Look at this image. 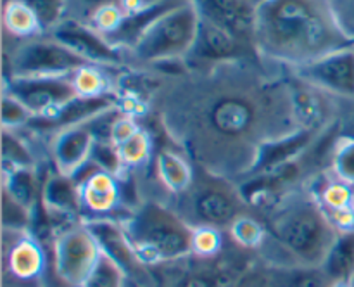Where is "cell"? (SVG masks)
Instances as JSON below:
<instances>
[{
    "mask_svg": "<svg viewBox=\"0 0 354 287\" xmlns=\"http://www.w3.org/2000/svg\"><path fill=\"white\" fill-rule=\"evenodd\" d=\"M328 172L335 178L354 185V135H342L335 140Z\"/></svg>",
    "mask_w": 354,
    "mask_h": 287,
    "instance_id": "obj_27",
    "label": "cell"
},
{
    "mask_svg": "<svg viewBox=\"0 0 354 287\" xmlns=\"http://www.w3.org/2000/svg\"><path fill=\"white\" fill-rule=\"evenodd\" d=\"M83 6L86 7V14H85V23L97 12V10L104 9V7H111V6H121V0H80Z\"/></svg>",
    "mask_w": 354,
    "mask_h": 287,
    "instance_id": "obj_34",
    "label": "cell"
},
{
    "mask_svg": "<svg viewBox=\"0 0 354 287\" xmlns=\"http://www.w3.org/2000/svg\"><path fill=\"white\" fill-rule=\"evenodd\" d=\"M265 225L268 235L259 252L273 266L283 258V268H320L339 235L308 185L280 201Z\"/></svg>",
    "mask_w": 354,
    "mask_h": 287,
    "instance_id": "obj_3",
    "label": "cell"
},
{
    "mask_svg": "<svg viewBox=\"0 0 354 287\" xmlns=\"http://www.w3.org/2000/svg\"><path fill=\"white\" fill-rule=\"evenodd\" d=\"M37 214L14 199L2 189V228L7 230H33Z\"/></svg>",
    "mask_w": 354,
    "mask_h": 287,
    "instance_id": "obj_29",
    "label": "cell"
},
{
    "mask_svg": "<svg viewBox=\"0 0 354 287\" xmlns=\"http://www.w3.org/2000/svg\"><path fill=\"white\" fill-rule=\"evenodd\" d=\"M190 227H211L227 232L241 214L249 213L237 183L196 166L194 182L185 192L166 201Z\"/></svg>",
    "mask_w": 354,
    "mask_h": 287,
    "instance_id": "obj_6",
    "label": "cell"
},
{
    "mask_svg": "<svg viewBox=\"0 0 354 287\" xmlns=\"http://www.w3.org/2000/svg\"><path fill=\"white\" fill-rule=\"evenodd\" d=\"M225 235L227 232L211 227L194 228L192 254L199 258H213L225 249Z\"/></svg>",
    "mask_w": 354,
    "mask_h": 287,
    "instance_id": "obj_30",
    "label": "cell"
},
{
    "mask_svg": "<svg viewBox=\"0 0 354 287\" xmlns=\"http://www.w3.org/2000/svg\"><path fill=\"white\" fill-rule=\"evenodd\" d=\"M334 3L342 24H344L346 30H348L354 38V0H339V2L334 0Z\"/></svg>",
    "mask_w": 354,
    "mask_h": 287,
    "instance_id": "obj_33",
    "label": "cell"
},
{
    "mask_svg": "<svg viewBox=\"0 0 354 287\" xmlns=\"http://www.w3.org/2000/svg\"><path fill=\"white\" fill-rule=\"evenodd\" d=\"M52 279L61 287H83L100 258V248L83 220L69 221L48 242Z\"/></svg>",
    "mask_w": 354,
    "mask_h": 287,
    "instance_id": "obj_9",
    "label": "cell"
},
{
    "mask_svg": "<svg viewBox=\"0 0 354 287\" xmlns=\"http://www.w3.org/2000/svg\"><path fill=\"white\" fill-rule=\"evenodd\" d=\"M168 140V138H166ZM169 142V140H168ZM152 166L158 182L162 190L168 194V199L185 192L194 182L196 176V165L189 159V156L169 142V145H162L154 151Z\"/></svg>",
    "mask_w": 354,
    "mask_h": 287,
    "instance_id": "obj_19",
    "label": "cell"
},
{
    "mask_svg": "<svg viewBox=\"0 0 354 287\" xmlns=\"http://www.w3.org/2000/svg\"><path fill=\"white\" fill-rule=\"evenodd\" d=\"M97 140L88 123L73 124L48 135L47 154L55 172L73 176L90 161Z\"/></svg>",
    "mask_w": 354,
    "mask_h": 287,
    "instance_id": "obj_16",
    "label": "cell"
},
{
    "mask_svg": "<svg viewBox=\"0 0 354 287\" xmlns=\"http://www.w3.org/2000/svg\"><path fill=\"white\" fill-rule=\"evenodd\" d=\"M73 82H75L80 95H102V93L109 92L97 66H85L73 73Z\"/></svg>",
    "mask_w": 354,
    "mask_h": 287,
    "instance_id": "obj_32",
    "label": "cell"
},
{
    "mask_svg": "<svg viewBox=\"0 0 354 287\" xmlns=\"http://www.w3.org/2000/svg\"><path fill=\"white\" fill-rule=\"evenodd\" d=\"M127 272L114 259L100 252V258L97 259L83 287H127Z\"/></svg>",
    "mask_w": 354,
    "mask_h": 287,
    "instance_id": "obj_28",
    "label": "cell"
},
{
    "mask_svg": "<svg viewBox=\"0 0 354 287\" xmlns=\"http://www.w3.org/2000/svg\"><path fill=\"white\" fill-rule=\"evenodd\" d=\"M166 2V0H121V9L124 14L135 12V10L147 9V7L158 6V3Z\"/></svg>",
    "mask_w": 354,
    "mask_h": 287,
    "instance_id": "obj_35",
    "label": "cell"
},
{
    "mask_svg": "<svg viewBox=\"0 0 354 287\" xmlns=\"http://www.w3.org/2000/svg\"><path fill=\"white\" fill-rule=\"evenodd\" d=\"M289 73L328 95L354 100V47L332 52Z\"/></svg>",
    "mask_w": 354,
    "mask_h": 287,
    "instance_id": "obj_14",
    "label": "cell"
},
{
    "mask_svg": "<svg viewBox=\"0 0 354 287\" xmlns=\"http://www.w3.org/2000/svg\"><path fill=\"white\" fill-rule=\"evenodd\" d=\"M2 287H48L52 277L48 246L33 230L2 228Z\"/></svg>",
    "mask_w": 354,
    "mask_h": 287,
    "instance_id": "obj_8",
    "label": "cell"
},
{
    "mask_svg": "<svg viewBox=\"0 0 354 287\" xmlns=\"http://www.w3.org/2000/svg\"><path fill=\"white\" fill-rule=\"evenodd\" d=\"M2 189L37 214L41 194V178L38 176V169H2Z\"/></svg>",
    "mask_w": 354,
    "mask_h": 287,
    "instance_id": "obj_21",
    "label": "cell"
},
{
    "mask_svg": "<svg viewBox=\"0 0 354 287\" xmlns=\"http://www.w3.org/2000/svg\"><path fill=\"white\" fill-rule=\"evenodd\" d=\"M48 37L71 48L75 54L93 66L116 68L127 62L123 48L111 44L100 31L80 19H64Z\"/></svg>",
    "mask_w": 354,
    "mask_h": 287,
    "instance_id": "obj_15",
    "label": "cell"
},
{
    "mask_svg": "<svg viewBox=\"0 0 354 287\" xmlns=\"http://www.w3.org/2000/svg\"><path fill=\"white\" fill-rule=\"evenodd\" d=\"M95 237L100 251L109 256L127 272L128 277H138L144 273L145 265L138 259L137 252L131 248L130 239L124 232L123 225L116 218H93V220H83Z\"/></svg>",
    "mask_w": 354,
    "mask_h": 287,
    "instance_id": "obj_17",
    "label": "cell"
},
{
    "mask_svg": "<svg viewBox=\"0 0 354 287\" xmlns=\"http://www.w3.org/2000/svg\"><path fill=\"white\" fill-rule=\"evenodd\" d=\"M23 131L2 130V169H38V159L30 142L23 137Z\"/></svg>",
    "mask_w": 354,
    "mask_h": 287,
    "instance_id": "obj_23",
    "label": "cell"
},
{
    "mask_svg": "<svg viewBox=\"0 0 354 287\" xmlns=\"http://www.w3.org/2000/svg\"><path fill=\"white\" fill-rule=\"evenodd\" d=\"M33 114L24 104L7 92L2 93V130L19 131L30 127Z\"/></svg>",
    "mask_w": 354,
    "mask_h": 287,
    "instance_id": "obj_31",
    "label": "cell"
},
{
    "mask_svg": "<svg viewBox=\"0 0 354 287\" xmlns=\"http://www.w3.org/2000/svg\"><path fill=\"white\" fill-rule=\"evenodd\" d=\"M120 221L142 265H162L192 256L194 227L166 201L142 199Z\"/></svg>",
    "mask_w": 354,
    "mask_h": 287,
    "instance_id": "obj_4",
    "label": "cell"
},
{
    "mask_svg": "<svg viewBox=\"0 0 354 287\" xmlns=\"http://www.w3.org/2000/svg\"><path fill=\"white\" fill-rule=\"evenodd\" d=\"M263 59L187 69L158 107L166 138L199 168L244 182L268 145L306 130L297 114L290 73Z\"/></svg>",
    "mask_w": 354,
    "mask_h": 287,
    "instance_id": "obj_1",
    "label": "cell"
},
{
    "mask_svg": "<svg viewBox=\"0 0 354 287\" xmlns=\"http://www.w3.org/2000/svg\"><path fill=\"white\" fill-rule=\"evenodd\" d=\"M199 31V10L192 0H182L144 31L131 55L142 64H165L189 57Z\"/></svg>",
    "mask_w": 354,
    "mask_h": 287,
    "instance_id": "obj_7",
    "label": "cell"
},
{
    "mask_svg": "<svg viewBox=\"0 0 354 287\" xmlns=\"http://www.w3.org/2000/svg\"><path fill=\"white\" fill-rule=\"evenodd\" d=\"M199 16L225 30L232 31L235 37L254 45V12L256 3L251 0H192Z\"/></svg>",
    "mask_w": 354,
    "mask_h": 287,
    "instance_id": "obj_18",
    "label": "cell"
},
{
    "mask_svg": "<svg viewBox=\"0 0 354 287\" xmlns=\"http://www.w3.org/2000/svg\"><path fill=\"white\" fill-rule=\"evenodd\" d=\"M2 21L3 33L12 40L26 41L41 35L37 19L21 0H3Z\"/></svg>",
    "mask_w": 354,
    "mask_h": 287,
    "instance_id": "obj_22",
    "label": "cell"
},
{
    "mask_svg": "<svg viewBox=\"0 0 354 287\" xmlns=\"http://www.w3.org/2000/svg\"><path fill=\"white\" fill-rule=\"evenodd\" d=\"M71 178L78 187L83 220H93V218L123 220L130 213L124 204L121 178L100 169L93 161H86Z\"/></svg>",
    "mask_w": 354,
    "mask_h": 287,
    "instance_id": "obj_11",
    "label": "cell"
},
{
    "mask_svg": "<svg viewBox=\"0 0 354 287\" xmlns=\"http://www.w3.org/2000/svg\"><path fill=\"white\" fill-rule=\"evenodd\" d=\"M256 252L239 248L235 254L221 251L213 258L187 256L178 261L145 266L137 282L140 287H268V280L258 286L254 268Z\"/></svg>",
    "mask_w": 354,
    "mask_h": 287,
    "instance_id": "obj_5",
    "label": "cell"
},
{
    "mask_svg": "<svg viewBox=\"0 0 354 287\" xmlns=\"http://www.w3.org/2000/svg\"><path fill=\"white\" fill-rule=\"evenodd\" d=\"M252 41L263 61L287 71L354 47L334 0H258Z\"/></svg>",
    "mask_w": 354,
    "mask_h": 287,
    "instance_id": "obj_2",
    "label": "cell"
},
{
    "mask_svg": "<svg viewBox=\"0 0 354 287\" xmlns=\"http://www.w3.org/2000/svg\"><path fill=\"white\" fill-rule=\"evenodd\" d=\"M261 59L254 45L241 40L232 31L199 16V31L192 52L185 59L187 69H203L221 62Z\"/></svg>",
    "mask_w": 354,
    "mask_h": 287,
    "instance_id": "obj_13",
    "label": "cell"
},
{
    "mask_svg": "<svg viewBox=\"0 0 354 287\" xmlns=\"http://www.w3.org/2000/svg\"><path fill=\"white\" fill-rule=\"evenodd\" d=\"M266 235H268V230H266L265 221L251 213L241 214L227 230V237L230 239V242L245 251H261Z\"/></svg>",
    "mask_w": 354,
    "mask_h": 287,
    "instance_id": "obj_24",
    "label": "cell"
},
{
    "mask_svg": "<svg viewBox=\"0 0 354 287\" xmlns=\"http://www.w3.org/2000/svg\"><path fill=\"white\" fill-rule=\"evenodd\" d=\"M332 287H351V282H337V284H334Z\"/></svg>",
    "mask_w": 354,
    "mask_h": 287,
    "instance_id": "obj_36",
    "label": "cell"
},
{
    "mask_svg": "<svg viewBox=\"0 0 354 287\" xmlns=\"http://www.w3.org/2000/svg\"><path fill=\"white\" fill-rule=\"evenodd\" d=\"M116 149L127 169L140 168V166L147 165L154 156L151 133L142 127H138V130L131 137H128L123 144L116 145Z\"/></svg>",
    "mask_w": 354,
    "mask_h": 287,
    "instance_id": "obj_25",
    "label": "cell"
},
{
    "mask_svg": "<svg viewBox=\"0 0 354 287\" xmlns=\"http://www.w3.org/2000/svg\"><path fill=\"white\" fill-rule=\"evenodd\" d=\"M3 92L31 111L35 118H50L80 95L73 75L10 76L3 80Z\"/></svg>",
    "mask_w": 354,
    "mask_h": 287,
    "instance_id": "obj_12",
    "label": "cell"
},
{
    "mask_svg": "<svg viewBox=\"0 0 354 287\" xmlns=\"http://www.w3.org/2000/svg\"><path fill=\"white\" fill-rule=\"evenodd\" d=\"M320 268L332 284L351 282L354 277V230L339 232Z\"/></svg>",
    "mask_w": 354,
    "mask_h": 287,
    "instance_id": "obj_20",
    "label": "cell"
},
{
    "mask_svg": "<svg viewBox=\"0 0 354 287\" xmlns=\"http://www.w3.org/2000/svg\"><path fill=\"white\" fill-rule=\"evenodd\" d=\"M351 287H354V277H353V280H351Z\"/></svg>",
    "mask_w": 354,
    "mask_h": 287,
    "instance_id": "obj_37",
    "label": "cell"
},
{
    "mask_svg": "<svg viewBox=\"0 0 354 287\" xmlns=\"http://www.w3.org/2000/svg\"><path fill=\"white\" fill-rule=\"evenodd\" d=\"M37 19L41 35H50L64 21L69 0H21Z\"/></svg>",
    "mask_w": 354,
    "mask_h": 287,
    "instance_id": "obj_26",
    "label": "cell"
},
{
    "mask_svg": "<svg viewBox=\"0 0 354 287\" xmlns=\"http://www.w3.org/2000/svg\"><path fill=\"white\" fill-rule=\"evenodd\" d=\"M21 41L12 54H3V80L10 76H66L93 66L52 37Z\"/></svg>",
    "mask_w": 354,
    "mask_h": 287,
    "instance_id": "obj_10",
    "label": "cell"
}]
</instances>
